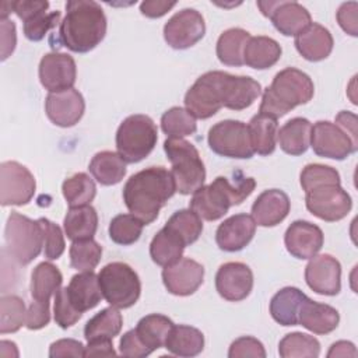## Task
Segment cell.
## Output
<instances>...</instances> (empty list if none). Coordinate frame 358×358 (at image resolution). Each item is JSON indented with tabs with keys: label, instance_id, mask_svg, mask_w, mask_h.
Returning <instances> with one entry per match:
<instances>
[{
	"label": "cell",
	"instance_id": "obj_1",
	"mask_svg": "<svg viewBox=\"0 0 358 358\" xmlns=\"http://www.w3.org/2000/svg\"><path fill=\"white\" fill-rule=\"evenodd\" d=\"M176 192L171 171L150 166L131 175L123 186V201L144 225L157 220L159 210Z\"/></svg>",
	"mask_w": 358,
	"mask_h": 358
},
{
	"label": "cell",
	"instance_id": "obj_2",
	"mask_svg": "<svg viewBox=\"0 0 358 358\" xmlns=\"http://www.w3.org/2000/svg\"><path fill=\"white\" fill-rule=\"evenodd\" d=\"M106 17L94 0H69L57 31V43L76 53L96 48L106 35Z\"/></svg>",
	"mask_w": 358,
	"mask_h": 358
},
{
	"label": "cell",
	"instance_id": "obj_3",
	"mask_svg": "<svg viewBox=\"0 0 358 358\" xmlns=\"http://www.w3.org/2000/svg\"><path fill=\"white\" fill-rule=\"evenodd\" d=\"M255 187L256 180L243 176L239 171L234 180L227 176H217L210 185H203L193 193L189 208L201 220L217 221L228 213L229 207L238 206L249 197Z\"/></svg>",
	"mask_w": 358,
	"mask_h": 358
},
{
	"label": "cell",
	"instance_id": "obj_4",
	"mask_svg": "<svg viewBox=\"0 0 358 358\" xmlns=\"http://www.w3.org/2000/svg\"><path fill=\"white\" fill-rule=\"evenodd\" d=\"M313 94L312 78L295 67H287L278 71L271 84L263 91L259 113L278 119L295 106L308 103Z\"/></svg>",
	"mask_w": 358,
	"mask_h": 358
},
{
	"label": "cell",
	"instance_id": "obj_5",
	"mask_svg": "<svg viewBox=\"0 0 358 358\" xmlns=\"http://www.w3.org/2000/svg\"><path fill=\"white\" fill-rule=\"evenodd\" d=\"M164 151L172 164L171 175L176 192L180 194L194 193L206 180V168L197 148L185 138L168 137Z\"/></svg>",
	"mask_w": 358,
	"mask_h": 358
},
{
	"label": "cell",
	"instance_id": "obj_6",
	"mask_svg": "<svg viewBox=\"0 0 358 358\" xmlns=\"http://www.w3.org/2000/svg\"><path fill=\"white\" fill-rule=\"evenodd\" d=\"M158 140V129L147 115H130L117 127L116 148L126 164H136L151 154Z\"/></svg>",
	"mask_w": 358,
	"mask_h": 358
},
{
	"label": "cell",
	"instance_id": "obj_7",
	"mask_svg": "<svg viewBox=\"0 0 358 358\" xmlns=\"http://www.w3.org/2000/svg\"><path fill=\"white\" fill-rule=\"evenodd\" d=\"M6 249L21 266L29 264L43 249V232L39 221L11 211L4 228Z\"/></svg>",
	"mask_w": 358,
	"mask_h": 358
},
{
	"label": "cell",
	"instance_id": "obj_8",
	"mask_svg": "<svg viewBox=\"0 0 358 358\" xmlns=\"http://www.w3.org/2000/svg\"><path fill=\"white\" fill-rule=\"evenodd\" d=\"M105 301L117 309L133 306L140 298L141 282L137 273L123 262H112L98 273Z\"/></svg>",
	"mask_w": 358,
	"mask_h": 358
},
{
	"label": "cell",
	"instance_id": "obj_9",
	"mask_svg": "<svg viewBox=\"0 0 358 358\" xmlns=\"http://www.w3.org/2000/svg\"><path fill=\"white\" fill-rule=\"evenodd\" d=\"M224 77L225 71H207L187 90L185 106L194 117L208 119L224 106Z\"/></svg>",
	"mask_w": 358,
	"mask_h": 358
},
{
	"label": "cell",
	"instance_id": "obj_10",
	"mask_svg": "<svg viewBox=\"0 0 358 358\" xmlns=\"http://www.w3.org/2000/svg\"><path fill=\"white\" fill-rule=\"evenodd\" d=\"M213 152L236 159H249L255 151L250 143L249 127L241 120H221L215 123L207 136Z\"/></svg>",
	"mask_w": 358,
	"mask_h": 358
},
{
	"label": "cell",
	"instance_id": "obj_11",
	"mask_svg": "<svg viewBox=\"0 0 358 358\" xmlns=\"http://www.w3.org/2000/svg\"><path fill=\"white\" fill-rule=\"evenodd\" d=\"M305 204L315 217L327 222L343 220L352 207L350 194L338 183L320 185L308 190Z\"/></svg>",
	"mask_w": 358,
	"mask_h": 358
},
{
	"label": "cell",
	"instance_id": "obj_12",
	"mask_svg": "<svg viewBox=\"0 0 358 358\" xmlns=\"http://www.w3.org/2000/svg\"><path fill=\"white\" fill-rule=\"evenodd\" d=\"M36 189L31 171L17 161H4L0 165V203L1 206L28 204Z\"/></svg>",
	"mask_w": 358,
	"mask_h": 358
},
{
	"label": "cell",
	"instance_id": "obj_13",
	"mask_svg": "<svg viewBox=\"0 0 358 358\" xmlns=\"http://www.w3.org/2000/svg\"><path fill=\"white\" fill-rule=\"evenodd\" d=\"M204 34V18L194 8H183L175 13L164 25V39L173 49H187L196 45Z\"/></svg>",
	"mask_w": 358,
	"mask_h": 358
},
{
	"label": "cell",
	"instance_id": "obj_14",
	"mask_svg": "<svg viewBox=\"0 0 358 358\" xmlns=\"http://www.w3.org/2000/svg\"><path fill=\"white\" fill-rule=\"evenodd\" d=\"M310 147L316 155L337 161L345 159L358 150L348 136L336 123L329 120H319L312 126Z\"/></svg>",
	"mask_w": 358,
	"mask_h": 358
},
{
	"label": "cell",
	"instance_id": "obj_15",
	"mask_svg": "<svg viewBox=\"0 0 358 358\" xmlns=\"http://www.w3.org/2000/svg\"><path fill=\"white\" fill-rule=\"evenodd\" d=\"M77 78V66L67 53L50 52L39 62V81L49 92H62L73 88Z\"/></svg>",
	"mask_w": 358,
	"mask_h": 358
},
{
	"label": "cell",
	"instance_id": "obj_16",
	"mask_svg": "<svg viewBox=\"0 0 358 358\" xmlns=\"http://www.w3.org/2000/svg\"><path fill=\"white\" fill-rule=\"evenodd\" d=\"M308 287L320 295L333 296L341 289V264L331 255H315L305 267Z\"/></svg>",
	"mask_w": 358,
	"mask_h": 358
},
{
	"label": "cell",
	"instance_id": "obj_17",
	"mask_svg": "<svg viewBox=\"0 0 358 358\" xmlns=\"http://www.w3.org/2000/svg\"><path fill=\"white\" fill-rule=\"evenodd\" d=\"M204 280V267L190 259L180 257L175 263L165 266L162 270V282L168 292L178 296L194 294Z\"/></svg>",
	"mask_w": 358,
	"mask_h": 358
},
{
	"label": "cell",
	"instance_id": "obj_18",
	"mask_svg": "<svg viewBox=\"0 0 358 358\" xmlns=\"http://www.w3.org/2000/svg\"><path fill=\"white\" fill-rule=\"evenodd\" d=\"M253 288V273L245 263L228 262L220 266L215 274V289L221 298L239 302Z\"/></svg>",
	"mask_w": 358,
	"mask_h": 358
},
{
	"label": "cell",
	"instance_id": "obj_19",
	"mask_svg": "<svg viewBox=\"0 0 358 358\" xmlns=\"http://www.w3.org/2000/svg\"><path fill=\"white\" fill-rule=\"evenodd\" d=\"M84 110V98L81 92L74 88L62 92H49L45 101L46 116L59 127L74 126L83 117Z\"/></svg>",
	"mask_w": 358,
	"mask_h": 358
},
{
	"label": "cell",
	"instance_id": "obj_20",
	"mask_svg": "<svg viewBox=\"0 0 358 358\" xmlns=\"http://www.w3.org/2000/svg\"><path fill=\"white\" fill-rule=\"evenodd\" d=\"M324 242L322 229L309 221H294L285 231L284 243L289 255L296 259H310L319 253Z\"/></svg>",
	"mask_w": 358,
	"mask_h": 358
},
{
	"label": "cell",
	"instance_id": "obj_21",
	"mask_svg": "<svg viewBox=\"0 0 358 358\" xmlns=\"http://www.w3.org/2000/svg\"><path fill=\"white\" fill-rule=\"evenodd\" d=\"M256 222L252 215L241 213L224 220L215 232V242L221 250H242L253 239Z\"/></svg>",
	"mask_w": 358,
	"mask_h": 358
},
{
	"label": "cell",
	"instance_id": "obj_22",
	"mask_svg": "<svg viewBox=\"0 0 358 358\" xmlns=\"http://www.w3.org/2000/svg\"><path fill=\"white\" fill-rule=\"evenodd\" d=\"M291 208V201L285 192L268 189L257 196L252 206V217L256 225L275 227L285 220Z\"/></svg>",
	"mask_w": 358,
	"mask_h": 358
},
{
	"label": "cell",
	"instance_id": "obj_23",
	"mask_svg": "<svg viewBox=\"0 0 358 358\" xmlns=\"http://www.w3.org/2000/svg\"><path fill=\"white\" fill-rule=\"evenodd\" d=\"M340 315L336 308L305 296L298 312V324L315 334H329L337 329Z\"/></svg>",
	"mask_w": 358,
	"mask_h": 358
},
{
	"label": "cell",
	"instance_id": "obj_24",
	"mask_svg": "<svg viewBox=\"0 0 358 358\" xmlns=\"http://www.w3.org/2000/svg\"><path fill=\"white\" fill-rule=\"evenodd\" d=\"M295 48L298 53L309 62H320L333 50V36L327 28L317 22H312L301 34L295 36Z\"/></svg>",
	"mask_w": 358,
	"mask_h": 358
},
{
	"label": "cell",
	"instance_id": "obj_25",
	"mask_svg": "<svg viewBox=\"0 0 358 358\" xmlns=\"http://www.w3.org/2000/svg\"><path fill=\"white\" fill-rule=\"evenodd\" d=\"M71 305L81 313L95 308L103 298L98 275L94 271H80L66 287Z\"/></svg>",
	"mask_w": 358,
	"mask_h": 358
},
{
	"label": "cell",
	"instance_id": "obj_26",
	"mask_svg": "<svg viewBox=\"0 0 358 358\" xmlns=\"http://www.w3.org/2000/svg\"><path fill=\"white\" fill-rule=\"evenodd\" d=\"M224 94V108L242 110L249 108L260 96L262 85L252 77L225 73Z\"/></svg>",
	"mask_w": 358,
	"mask_h": 358
},
{
	"label": "cell",
	"instance_id": "obj_27",
	"mask_svg": "<svg viewBox=\"0 0 358 358\" xmlns=\"http://www.w3.org/2000/svg\"><path fill=\"white\" fill-rule=\"evenodd\" d=\"M268 18L274 28L285 36H296L312 24L309 11L296 1L280 0Z\"/></svg>",
	"mask_w": 358,
	"mask_h": 358
},
{
	"label": "cell",
	"instance_id": "obj_28",
	"mask_svg": "<svg viewBox=\"0 0 358 358\" xmlns=\"http://www.w3.org/2000/svg\"><path fill=\"white\" fill-rule=\"evenodd\" d=\"M312 123L305 117H292L277 131L280 148L289 155H302L310 145Z\"/></svg>",
	"mask_w": 358,
	"mask_h": 358
},
{
	"label": "cell",
	"instance_id": "obj_29",
	"mask_svg": "<svg viewBox=\"0 0 358 358\" xmlns=\"http://www.w3.org/2000/svg\"><path fill=\"white\" fill-rule=\"evenodd\" d=\"M281 52L275 39L263 35L250 36L243 50V64L256 70H266L280 60Z\"/></svg>",
	"mask_w": 358,
	"mask_h": 358
},
{
	"label": "cell",
	"instance_id": "obj_30",
	"mask_svg": "<svg viewBox=\"0 0 358 358\" xmlns=\"http://www.w3.org/2000/svg\"><path fill=\"white\" fill-rule=\"evenodd\" d=\"M63 227L67 238L73 242L92 239L98 228L96 210L91 204L70 207L63 220Z\"/></svg>",
	"mask_w": 358,
	"mask_h": 358
},
{
	"label": "cell",
	"instance_id": "obj_31",
	"mask_svg": "<svg viewBox=\"0 0 358 358\" xmlns=\"http://www.w3.org/2000/svg\"><path fill=\"white\" fill-rule=\"evenodd\" d=\"M306 295L296 287H284L270 301V315L281 326H296L301 302Z\"/></svg>",
	"mask_w": 358,
	"mask_h": 358
},
{
	"label": "cell",
	"instance_id": "obj_32",
	"mask_svg": "<svg viewBox=\"0 0 358 358\" xmlns=\"http://www.w3.org/2000/svg\"><path fill=\"white\" fill-rule=\"evenodd\" d=\"M164 347L178 357H196L204 348V334L193 326L173 324Z\"/></svg>",
	"mask_w": 358,
	"mask_h": 358
},
{
	"label": "cell",
	"instance_id": "obj_33",
	"mask_svg": "<svg viewBox=\"0 0 358 358\" xmlns=\"http://www.w3.org/2000/svg\"><path fill=\"white\" fill-rule=\"evenodd\" d=\"M88 169L98 183L112 186L124 178L126 162L117 152L101 151L92 157Z\"/></svg>",
	"mask_w": 358,
	"mask_h": 358
},
{
	"label": "cell",
	"instance_id": "obj_34",
	"mask_svg": "<svg viewBox=\"0 0 358 358\" xmlns=\"http://www.w3.org/2000/svg\"><path fill=\"white\" fill-rule=\"evenodd\" d=\"M62 282L63 275L55 264H52L50 262L39 263L31 274L29 291L32 299L49 302L50 296L62 288Z\"/></svg>",
	"mask_w": 358,
	"mask_h": 358
},
{
	"label": "cell",
	"instance_id": "obj_35",
	"mask_svg": "<svg viewBox=\"0 0 358 358\" xmlns=\"http://www.w3.org/2000/svg\"><path fill=\"white\" fill-rule=\"evenodd\" d=\"M123 317L117 308L109 306L92 316L84 327L87 341L92 340H113L122 330Z\"/></svg>",
	"mask_w": 358,
	"mask_h": 358
},
{
	"label": "cell",
	"instance_id": "obj_36",
	"mask_svg": "<svg viewBox=\"0 0 358 358\" xmlns=\"http://www.w3.org/2000/svg\"><path fill=\"white\" fill-rule=\"evenodd\" d=\"M173 326V322L159 313H151L144 317H141L136 326V333L141 343L154 352L155 350L165 345L166 337Z\"/></svg>",
	"mask_w": 358,
	"mask_h": 358
},
{
	"label": "cell",
	"instance_id": "obj_37",
	"mask_svg": "<svg viewBox=\"0 0 358 358\" xmlns=\"http://www.w3.org/2000/svg\"><path fill=\"white\" fill-rule=\"evenodd\" d=\"M248 127L253 151L259 155L273 154L277 145V119L257 113L250 119Z\"/></svg>",
	"mask_w": 358,
	"mask_h": 358
},
{
	"label": "cell",
	"instance_id": "obj_38",
	"mask_svg": "<svg viewBox=\"0 0 358 358\" xmlns=\"http://www.w3.org/2000/svg\"><path fill=\"white\" fill-rule=\"evenodd\" d=\"M250 34L242 28H229L224 31L215 46L218 60L225 66H242L243 50Z\"/></svg>",
	"mask_w": 358,
	"mask_h": 358
},
{
	"label": "cell",
	"instance_id": "obj_39",
	"mask_svg": "<svg viewBox=\"0 0 358 358\" xmlns=\"http://www.w3.org/2000/svg\"><path fill=\"white\" fill-rule=\"evenodd\" d=\"M185 248L186 245L182 242V239L164 227L155 234L150 243V256L154 263L165 267L179 260Z\"/></svg>",
	"mask_w": 358,
	"mask_h": 358
},
{
	"label": "cell",
	"instance_id": "obj_40",
	"mask_svg": "<svg viewBox=\"0 0 358 358\" xmlns=\"http://www.w3.org/2000/svg\"><path fill=\"white\" fill-rule=\"evenodd\" d=\"M62 192L69 207H80L91 204L96 194V186L90 175L78 172L63 182Z\"/></svg>",
	"mask_w": 358,
	"mask_h": 358
},
{
	"label": "cell",
	"instance_id": "obj_41",
	"mask_svg": "<svg viewBox=\"0 0 358 358\" xmlns=\"http://www.w3.org/2000/svg\"><path fill=\"white\" fill-rule=\"evenodd\" d=\"M278 354L282 358H316L320 354V343L305 333H288L278 344Z\"/></svg>",
	"mask_w": 358,
	"mask_h": 358
},
{
	"label": "cell",
	"instance_id": "obj_42",
	"mask_svg": "<svg viewBox=\"0 0 358 358\" xmlns=\"http://www.w3.org/2000/svg\"><path fill=\"white\" fill-rule=\"evenodd\" d=\"M165 227L178 235L186 246L194 243L203 232L201 218L190 208L173 213L166 221Z\"/></svg>",
	"mask_w": 358,
	"mask_h": 358
},
{
	"label": "cell",
	"instance_id": "obj_43",
	"mask_svg": "<svg viewBox=\"0 0 358 358\" xmlns=\"http://www.w3.org/2000/svg\"><path fill=\"white\" fill-rule=\"evenodd\" d=\"M161 129L168 137L183 138L196 133V117L185 108L173 106L161 116Z\"/></svg>",
	"mask_w": 358,
	"mask_h": 358
},
{
	"label": "cell",
	"instance_id": "obj_44",
	"mask_svg": "<svg viewBox=\"0 0 358 358\" xmlns=\"http://www.w3.org/2000/svg\"><path fill=\"white\" fill-rule=\"evenodd\" d=\"M70 266L78 271H94L102 257V248L94 239L74 241L69 250Z\"/></svg>",
	"mask_w": 358,
	"mask_h": 358
},
{
	"label": "cell",
	"instance_id": "obj_45",
	"mask_svg": "<svg viewBox=\"0 0 358 358\" xmlns=\"http://www.w3.org/2000/svg\"><path fill=\"white\" fill-rule=\"evenodd\" d=\"M27 309L17 295H3L0 299V333H15L25 324Z\"/></svg>",
	"mask_w": 358,
	"mask_h": 358
},
{
	"label": "cell",
	"instance_id": "obj_46",
	"mask_svg": "<svg viewBox=\"0 0 358 358\" xmlns=\"http://www.w3.org/2000/svg\"><path fill=\"white\" fill-rule=\"evenodd\" d=\"M144 224L133 214H119L109 224V238L117 245H133L141 236Z\"/></svg>",
	"mask_w": 358,
	"mask_h": 358
},
{
	"label": "cell",
	"instance_id": "obj_47",
	"mask_svg": "<svg viewBox=\"0 0 358 358\" xmlns=\"http://www.w3.org/2000/svg\"><path fill=\"white\" fill-rule=\"evenodd\" d=\"M299 182L302 190L306 193L308 190L327 183H338L340 185V173L329 166L322 164H308L299 175Z\"/></svg>",
	"mask_w": 358,
	"mask_h": 358
},
{
	"label": "cell",
	"instance_id": "obj_48",
	"mask_svg": "<svg viewBox=\"0 0 358 358\" xmlns=\"http://www.w3.org/2000/svg\"><path fill=\"white\" fill-rule=\"evenodd\" d=\"M60 21V11H42L35 14L34 17L24 21L22 31L27 39L32 42H39L45 38V35L52 31Z\"/></svg>",
	"mask_w": 358,
	"mask_h": 358
},
{
	"label": "cell",
	"instance_id": "obj_49",
	"mask_svg": "<svg viewBox=\"0 0 358 358\" xmlns=\"http://www.w3.org/2000/svg\"><path fill=\"white\" fill-rule=\"evenodd\" d=\"M43 232V255L48 260H57L66 248L60 227L48 218L38 220Z\"/></svg>",
	"mask_w": 358,
	"mask_h": 358
},
{
	"label": "cell",
	"instance_id": "obj_50",
	"mask_svg": "<svg viewBox=\"0 0 358 358\" xmlns=\"http://www.w3.org/2000/svg\"><path fill=\"white\" fill-rule=\"evenodd\" d=\"M53 315H55V322L59 324L62 329H69L73 324H76L80 317L81 312H78L70 302L67 296V289L60 288L55 294V305H53Z\"/></svg>",
	"mask_w": 358,
	"mask_h": 358
},
{
	"label": "cell",
	"instance_id": "obj_51",
	"mask_svg": "<svg viewBox=\"0 0 358 358\" xmlns=\"http://www.w3.org/2000/svg\"><path fill=\"white\" fill-rule=\"evenodd\" d=\"M229 358H243V357H255V358H264L266 350L263 344L250 336H243L232 341L228 350Z\"/></svg>",
	"mask_w": 358,
	"mask_h": 358
},
{
	"label": "cell",
	"instance_id": "obj_52",
	"mask_svg": "<svg viewBox=\"0 0 358 358\" xmlns=\"http://www.w3.org/2000/svg\"><path fill=\"white\" fill-rule=\"evenodd\" d=\"M50 322V310L49 302L42 301H32L27 309V319L25 326L29 330H39L45 327Z\"/></svg>",
	"mask_w": 358,
	"mask_h": 358
},
{
	"label": "cell",
	"instance_id": "obj_53",
	"mask_svg": "<svg viewBox=\"0 0 358 358\" xmlns=\"http://www.w3.org/2000/svg\"><path fill=\"white\" fill-rule=\"evenodd\" d=\"M119 352L123 357H133V358H143L151 354V351L141 343L136 330L126 331L120 341H119Z\"/></svg>",
	"mask_w": 358,
	"mask_h": 358
},
{
	"label": "cell",
	"instance_id": "obj_54",
	"mask_svg": "<svg viewBox=\"0 0 358 358\" xmlns=\"http://www.w3.org/2000/svg\"><path fill=\"white\" fill-rule=\"evenodd\" d=\"M84 345L81 341L74 338H60L50 344L49 357L50 358H66V357H84Z\"/></svg>",
	"mask_w": 358,
	"mask_h": 358
},
{
	"label": "cell",
	"instance_id": "obj_55",
	"mask_svg": "<svg viewBox=\"0 0 358 358\" xmlns=\"http://www.w3.org/2000/svg\"><path fill=\"white\" fill-rule=\"evenodd\" d=\"M357 10H358V3L357 1H348L343 3L338 10H337V22L341 27V29L351 35L357 36L358 29H357Z\"/></svg>",
	"mask_w": 358,
	"mask_h": 358
},
{
	"label": "cell",
	"instance_id": "obj_56",
	"mask_svg": "<svg viewBox=\"0 0 358 358\" xmlns=\"http://www.w3.org/2000/svg\"><path fill=\"white\" fill-rule=\"evenodd\" d=\"M11 7L13 13H15L24 22L35 14L46 11L49 8V3L46 0H17L11 1Z\"/></svg>",
	"mask_w": 358,
	"mask_h": 358
},
{
	"label": "cell",
	"instance_id": "obj_57",
	"mask_svg": "<svg viewBox=\"0 0 358 358\" xmlns=\"http://www.w3.org/2000/svg\"><path fill=\"white\" fill-rule=\"evenodd\" d=\"M0 41H1V60H6L15 49L17 32L15 24L11 20H0Z\"/></svg>",
	"mask_w": 358,
	"mask_h": 358
},
{
	"label": "cell",
	"instance_id": "obj_58",
	"mask_svg": "<svg viewBox=\"0 0 358 358\" xmlns=\"http://www.w3.org/2000/svg\"><path fill=\"white\" fill-rule=\"evenodd\" d=\"M336 124L348 136L355 148H358V131H357V116L352 112L341 110L336 116Z\"/></svg>",
	"mask_w": 358,
	"mask_h": 358
},
{
	"label": "cell",
	"instance_id": "obj_59",
	"mask_svg": "<svg viewBox=\"0 0 358 358\" xmlns=\"http://www.w3.org/2000/svg\"><path fill=\"white\" fill-rule=\"evenodd\" d=\"M176 6V1H162V0H145L140 4V11L148 18H159L165 15L171 8Z\"/></svg>",
	"mask_w": 358,
	"mask_h": 358
},
{
	"label": "cell",
	"instance_id": "obj_60",
	"mask_svg": "<svg viewBox=\"0 0 358 358\" xmlns=\"http://www.w3.org/2000/svg\"><path fill=\"white\" fill-rule=\"evenodd\" d=\"M116 355L112 340H92L84 348V357H110Z\"/></svg>",
	"mask_w": 358,
	"mask_h": 358
},
{
	"label": "cell",
	"instance_id": "obj_61",
	"mask_svg": "<svg viewBox=\"0 0 358 358\" xmlns=\"http://www.w3.org/2000/svg\"><path fill=\"white\" fill-rule=\"evenodd\" d=\"M329 358L333 357H357V348L351 341H345V340H340L336 341L334 344H331L329 352H327Z\"/></svg>",
	"mask_w": 358,
	"mask_h": 358
}]
</instances>
